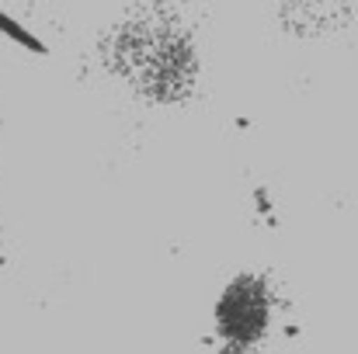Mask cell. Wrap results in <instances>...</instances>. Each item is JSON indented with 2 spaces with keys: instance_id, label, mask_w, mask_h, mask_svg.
<instances>
[{
  "instance_id": "1",
  "label": "cell",
  "mask_w": 358,
  "mask_h": 354,
  "mask_svg": "<svg viewBox=\"0 0 358 354\" xmlns=\"http://www.w3.org/2000/svg\"><path fill=\"white\" fill-rule=\"evenodd\" d=\"M105 63L125 87L157 105L188 98L199 77L188 28L160 0L136 3L112 28L105 42Z\"/></svg>"
},
{
  "instance_id": "2",
  "label": "cell",
  "mask_w": 358,
  "mask_h": 354,
  "mask_svg": "<svg viewBox=\"0 0 358 354\" xmlns=\"http://www.w3.org/2000/svg\"><path fill=\"white\" fill-rule=\"evenodd\" d=\"M271 323V292L268 281L257 274H240L237 281L223 292L216 309V327L223 344L234 354L250 351Z\"/></svg>"
},
{
  "instance_id": "3",
  "label": "cell",
  "mask_w": 358,
  "mask_h": 354,
  "mask_svg": "<svg viewBox=\"0 0 358 354\" xmlns=\"http://www.w3.org/2000/svg\"><path fill=\"white\" fill-rule=\"evenodd\" d=\"M348 17V0H285L282 3V24L292 35L313 38L341 28Z\"/></svg>"
}]
</instances>
